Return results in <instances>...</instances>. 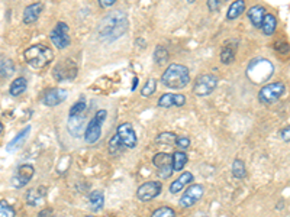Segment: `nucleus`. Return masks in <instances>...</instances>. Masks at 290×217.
<instances>
[{"instance_id": "nucleus-1", "label": "nucleus", "mask_w": 290, "mask_h": 217, "mask_svg": "<svg viewBox=\"0 0 290 217\" xmlns=\"http://www.w3.org/2000/svg\"><path fill=\"white\" fill-rule=\"evenodd\" d=\"M128 26H129V22H128V16L125 12H110L99 22L97 38L103 42L112 44L118 41L122 35L127 34Z\"/></svg>"}, {"instance_id": "nucleus-2", "label": "nucleus", "mask_w": 290, "mask_h": 217, "mask_svg": "<svg viewBox=\"0 0 290 217\" xmlns=\"http://www.w3.org/2000/svg\"><path fill=\"white\" fill-rule=\"evenodd\" d=\"M161 83L165 87L174 89V90L185 89L190 83V71L186 65H182V64H170L167 69L162 73Z\"/></svg>"}, {"instance_id": "nucleus-3", "label": "nucleus", "mask_w": 290, "mask_h": 217, "mask_svg": "<svg viewBox=\"0 0 290 217\" xmlns=\"http://www.w3.org/2000/svg\"><path fill=\"white\" fill-rule=\"evenodd\" d=\"M25 59L26 62L34 68H44L54 59V51L45 45H32L25 51Z\"/></svg>"}, {"instance_id": "nucleus-4", "label": "nucleus", "mask_w": 290, "mask_h": 217, "mask_svg": "<svg viewBox=\"0 0 290 217\" xmlns=\"http://www.w3.org/2000/svg\"><path fill=\"white\" fill-rule=\"evenodd\" d=\"M284 93H286V84L284 83H281V81L270 83V84H266L264 87L260 89L258 102L264 104V106L277 103L278 100L284 96Z\"/></svg>"}, {"instance_id": "nucleus-5", "label": "nucleus", "mask_w": 290, "mask_h": 217, "mask_svg": "<svg viewBox=\"0 0 290 217\" xmlns=\"http://www.w3.org/2000/svg\"><path fill=\"white\" fill-rule=\"evenodd\" d=\"M106 116H107V112L102 109V110L96 112L94 117H92L90 122L86 125V129H84V140H86V143L93 145V143H96L100 139V136H102V125L106 120Z\"/></svg>"}, {"instance_id": "nucleus-6", "label": "nucleus", "mask_w": 290, "mask_h": 217, "mask_svg": "<svg viewBox=\"0 0 290 217\" xmlns=\"http://www.w3.org/2000/svg\"><path fill=\"white\" fill-rule=\"evenodd\" d=\"M77 73H79V67L71 58H66L52 68V76L57 81L74 80L77 77Z\"/></svg>"}, {"instance_id": "nucleus-7", "label": "nucleus", "mask_w": 290, "mask_h": 217, "mask_svg": "<svg viewBox=\"0 0 290 217\" xmlns=\"http://www.w3.org/2000/svg\"><path fill=\"white\" fill-rule=\"evenodd\" d=\"M218 79L213 74H200L193 83V93L199 97H206L215 92Z\"/></svg>"}, {"instance_id": "nucleus-8", "label": "nucleus", "mask_w": 290, "mask_h": 217, "mask_svg": "<svg viewBox=\"0 0 290 217\" xmlns=\"http://www.w3.org/2000/svg\"><path fill=\"white\" fill-rule=\"evenodd\" d=\"M152 164L157 168L158 177L161 180H168L173 175V164H171V155L167 152H158L152 157Z\"/></svg>"}, {"instance_id": "nucleus-9", "label": "nucleus", "mask_w": 290, "mask_h": 217, "mask_svg": "<svg viewBox=\"0 0 290 217\" xmlns=\"http://www.w3.org/2000/svg\"><path fill=\"white\" fill-rule=\"evenodd\" d=\"M116 136L119 139V142L122 143V147L127 149H134L138 143V139H137V133L134 130V126L129 122L125 123H121L116 129Z\"/></svg>"}, {"instance_id": "nucleus-10", "label": "nucleus", "mask_w": 290, "mask_h": 217, "mask_svg": "<svg viewBox=\"0 0 290 217\" xmlns=\"http://www.w3.org/2000/svg\"><path fill=\"white\" fill-rule=\"evenodd\" d=\"M49 38L52 41V44L58 49H64L70 45L71 39H70V28L66 22H58L55 28L51 31Z\"/></svg>"}, {"instance_id": "nucleus-11", "label": "nucleus", "mask_w": 290, "mask_h": 217, "mask_svg": "<svg viewBox=\"0 0 290 217\" xmlns=\"http://www.w3.org/2000/svg\"><path fill=\"white\" fill-rule=\"evenodd\" d=\"M205 194V187L202 184H192L190 187H187L183 195L180 197L179 204L183 208H189L193 207L197 201H200V198Z\"/></svg>"}, {"instance_id": "nucleus-12", "label": "nucleus", "mask_w": 290, "mask_h": 217, "mask_svg": "<svg viewBox=\"0 0 290 217\" xmlns=\"http://www.w3.org/2000/svg\"><path fill=\"white\" fill-rule=\"evenodd\" d=\"M162 184L160 181H147V183L141 184L137 190V198L139 201H151L154 198H157L161 194Z\"/></svg>"}, {"instance_id": "nucleus-13", "label": "nucleus", "mask_w": 290, "mask_h": 217, "mask_svg": "<svg viewBox=\"0 0 290 217\" xmlns=\"http://www.w3.org/2000/svg\"><path fill=\"white\" fill-rule=\"evenodd\" d=\"M35 174V168L31 164H22L18 167V170L15 172V175L12 177V185L15 188H22L25 185H28L29 181L32 180Z\"/></svg>"}, {"instance_id": "nucleus-14", "label": "nucleus", "mask_w": 290, "mask_h": 217, "mask_svg": "<svg viewBox=\"0 0 290 217\" xmlns=\"http://www.w3.org/2000/svg\"><path fill=\"white\" fill-rule=\"evenodd\" d=\"M67 96L69 93L64 89H60V87H55V89H51L44 94L42 97V103L45 104L46 107H55L58 104H61L63 102L67 100Z\"/></svg>"}, {"instance_id": "nucleus-15", "label": "nucleus", "mask_w": 290, "mask_h": 217, "mask_svg": "<svg viewBox=\"0 0 290 217\" xmlns=\"http://www.w3.org/2000/svg\"><path fill=\"white\" fill-rule=\"evenodd\" d=\"M186 104L185 94H174V93H164L158 99V107H183Z\"/></svg>"}, {"instance_id": "nucleus-16", "label": "nucleus", "mask_w": 290, "mask_h": 217, "mask_svg": "<svg viewBox=\"0 0 290 217\" xmlns=\"http://www.w3.org/2000/svg\"><path fill=\"white\" fill-rule=\"evenodd\" d=\"M86 117L84 114H76V116H70L69 123V132L71 133V136L79 137L81 133H84V129H86Z\"/></svg>"}, {"instance_id": "nucleus-17", "label": "nucleus", "mask_w": 290, "mask_h": 217, "mask_svg": "<svg viewBox=\"0 0 290 217\" xmlns=\"http://www.w3.org/2000/svg\"><path fill=\"white\" fill-rule=\"evenodd\" d=\"M42 9H44V5L41 2H36V3L26 6L25 11H23V23L25 25H32V23L36 22L39 19V16H41Z\"/></svg>"}, {"instance_id": "nucleus-18", "label": "nucleus", "mask_w": 290, "mask_h": 217, "mask_svg": "<svg viewBox=\"0 0 290 217\" xmlns=\"http://www.w3.org/2000/svg\"><path fill=\"white\" fill-rule=\"evenodd\" d=\"M195 181V175L192 172H183L179 178H176L173 183L170 184V193L171 194H179L186 185H190Z\"/></svg>"}, {"instance_id": "nucleus-19", "label": "nucleus", "mask_w": 290, "mask_h": 217, "mask_svg": "<svg viewBox=\"0 0 290 217\" xmlns=\"http://www.w3.org/2000/svg\"><path fill=\"white\" fill-rule=\"evenodd\" d=\"M45 194L46 190L44 187H35V188H31V190L26 193V203L32 207L39 206V204L44 201Z\"/></svg>"}, {"instance_id": "nucleus-20", "label": "nucleus", "mask_w": 290, "mask_h": 217, "mask_svg": "<svg viewBox=\"0 0 290 217\" xmlns=\"http://www.w3.org/2000/svg\"><path fill=\"white\" fill-rule=\"evenodd\" d=\"M248 19L251 21V23L254 25L255 28H261V23H263V19L266 16V9L260 5H255L253 8H250L248 11Z\"/></svg>"}, {"instance_id": "nucleus-21", "label": "nucleus", "mask_w": 290, "mask_h": 217, "mask_svg": "<svg viewBox=\"0 0 290 217\" xmlns=\"http://www.w3.org/2000/svg\"><path fill=\"white\" fill-rule=\"evenodd\" d=\"M89 206H90V210H92L93 213H97V211H100L104 206V197L103 193L102 191H92L90 194H89Z\"/></svg>"}, {"instance_id": "nucleus-22", "label": "nucleus", "mask_w": 290, "mask_h": 217, "mask_svg": "<svg viewBox=\"0 0 290 217\" xmlns=\"http://www.w3.org/2000/svg\"><path fill=\"white\" fill-rule=\"evenodd\" d=\"M276 28H277V19H276V16L271 15V13H266L264 19H263V23H261V31H263V34L266 35V36H271V35L274 34Z\"/></svg>"}, {"instance_id": "nucleus-23", "label": "nucleus", "mask_w": 290, "mask_h": 217, "mask_svg": "<svg viewBox=\"0 0 290 217\" xmlns=\"http://www.w3.org/2000/svg\"><path fill=\"white\" fill-rule=\"evenodd\" d=\"M187 154H186L185 151H174L173 155H171V164H173V171L180 172L183 168L186 167V164H187Z\"/></svg>"}, {"instance_id": "nucleus-24", "label": "nucleus", "mask_w": 290, "mask_h": 217, "mask_svg": "<svg viewBox=\"0 0 290 217\" xmlns=\"http://www.w3.org/2000/svg\"><path fill=\"white\" fill-rule=\"evenodd\" d=\"M29 132H31V126H26V127H23L22 130H21V132H19L16 136L13 137L9 143H8L6 149H8L9 152H12V151H15V149L19 148L23 142L26 140V137H28V135H29Z\"/></svg>"}, {"instance_id": "nucleus-25", "label": "nucleus", "mask_w": 290, "mask_h": 217, "mask_svg": "<svg viewBox=\"0 0 290 217\" xmlns=\"http://www.w3.org/2000/svg\"><path fill=\"white\" fill-rule=\"evenodd\" d=\"M15 74L13 61L6 57H0V79H9Z\"/></svg>"}, {"instance_id": "nucleus-26", "label": "nucleus", "mask_w": 290, "mask_h": 217, "mask_svg": "<svg viewBox=\"0 0 290 217\" xmlns=\"http://www.w3.org/2000/svg\"><path fill=\"white\" fill-rule=\"evenodd\" d=\"M26 87H28V81H26V79H25V77H18V79H15V80L11 83L9 93H11L13 97H18V96H21V94L25 93Z\"/></svg>"}, {"instance_id": "nucleus-27", "label": "nucleus", "mask_w": 290, "mask_h": 217, "mask_svg": "<svg viewBox=\"0 0 290 217\" xmlns=\"http://www.w3.org/2000/svg\"><path fill=\"white\" fill-rule=\"evenodd\" d=\"M244 11H245V2H244V0H235V2H232L229 9H228L226 19H228V21H234V19H237L241 13H244Z\"/></svg>"}, {"instance_id": "nucleus-28", "label": "nucleus", "mask_w": 290, "mask_h": 217, "mask_svg": "<svg viewBox=\"0 0 290 217\" xmlns=\"http://www.w3.org/2000/svg\"><path fill=\"white\" fill-rule=\"evenodd\" d=\"M232 175L238 180H243L247 177V168H245V164H244L243 160H237L234 161L232 164Z\"/></svg>"}, {"instance_id": "nucleus-29", "label": "nucleus", "mask_w": 290, "mask_h": 217, "mask_svg": "<svg viewBox=\"0 0 290 217\" xmlns=\"http://www.w3.org/2000/svg\"><path fill=\"white\" fill-rule=\"evenodd\" d=\"M235 61V51L234 48L229 45L223 46L222 51H220V62L225 64V65H229Z\"/></svg>"}, {"instance_id": "nucleus-30", "label": "nucleus", "mask_w": 290, "mask_h": 217, "mask_svg": "<svg viewBox=\"0 0 290 217\" xmlns=\"http://www.w3.org/2000/svg\"><path fill=\"white\" fill-rule=\"evenodd\" d=\"M167 59H168V51H167V48L161 45L157 46L155 51H154V61H155V64L162 65V64L167 62Z\"/></svg>"}, {"instance_id": "nucleus-31", "label": "nucleus", "mask_w": 290, "mask_h": 217, "mask_svg": "<svg viewBox=\"0 0 290 217\" xmlns=\"http://www.w3.org/2000/svg\"><path fill=\"white\" fill-rule=\"evenodd\" d=\"M177 135L174 132H162L158 136L155 137V142L157 143H165V145H171V143H176L177 140Z\"/></svg>"}, {"instance_id": "nucleus-32", "label": "nucleus", "mask_w": 290, "mask_h": 217, "mask_svg": "<svg viewBox=\"0 0 290 217\" xmlns=\"http://www.w3.org/2000/svg\"><path fill=\"white\" fill-rule=\"evenodd\" d=\"M157 90V80L155 79H148L147 83L144 84L142 90H141V94L142 97H151L154 93Z\"/></svg>"}, {"instance_id": "nucleus-33", "label": "nucleus", "mask_w": 290, "mask_h": 217, "mask_svg": "<svg viewBox=\"0 0 290 217\" xmlns=\"http://www.w3.org/2000/svg\"><path fill=\"white\" fill-rule=\"evenodd\" d=\"M122 151H124L122 143L119 142L118 136H116V135H113V136H112V139L109 140V154L115 157V155H118V154H121Z\"/></svg>"}, {"instance_id": "nucleus-34", "label": "nucleus", "mask_w": 290, "mask_h": 217, "mask_svg": "<svg viewBox=\"0 0 290 217\" xmlns=\"http://www.w3.org/2000/svg\"><path fill=\"white\" fill-rule=\"evenodd\" d=\"M16 211L15 208L5 200H0V217H15Z\"/></svg>"}, {"instance_id": "nucleus-35", "label": "nucleus", "mask_w": 290, "mask_h": 217, "mask_svg": "<svg viewBox=\"0 0 290 217\" xmlns=\"http://www.w3.org/2000/svg\"><path fill=\"white\" fill-rule=\"evenodd\" d=\"M151 217H176V211H174L171 207H158L157 210L152 211Z\"/></svg>"}, {"instance_id": "nucleus-36", "label": "nucleus", "mask_w": 290, "mask_h": 217, "mask_svg": "<svg viewBox=\"0 0 290 217\" xmlns=\"http://www.w3.org/2000/svg\"><path fill=\"white\" fill-rule=\"evenodd\" d=\"M86 106L87 104L84 103L83 100L81 102H77V103L73 104V107L70 109V116H76V114H83V112L86 110Z\"/></svg>"}, {"instance_id": "nucleus-37", "label": "nucleus", "mask_w": 290, "mask_h": 217, "mask_svg": "<svg viewBox=\"0 0 290 217\" xmlns=\"http://www.w3.org/2000/svg\"><path fill=\"white\" fill-rule=\"evenodd\" d=\"M176 143H177V147L180 148V151H183V149H187L189 147H190V139H189V137H186V136L177 137Z\"/></svg>"}, {"instance_id": "nucleus-38", "label": "nucleus", "mask_w": 290, "mask_h": 217, "mask_svg": "<svg viewBox=\"0 0 290 217\" xmlns=\"http://www.w3.org/2000/svg\"><path fill=\"white\" fill-rule=\"evenodd\" d=\"M280 136H281V139H283L284 142H287V143H289V142H290V129H289V126H286L284 129H281V132H280Z\"/></svg>"}, {"instance_id": "nucleus-39", "label": "nucleus", "mask_w": 290, "mask_h": 217, "mask_svg": "<svg viewBox=\"0 0 290 217\" xmlns=\"http://www.w3.org/2000/svg\"><path fill=\"white\" fill-rule=\"evenodd\" d=\"M219 6H220L219 0H209V2H208V8H209V11H210V12H213V11H216V9H219Z\"/></svg>"}, {"instance_id": "nucleus-40", "label": "nucleus", "mask_w": 290, "mask_h": 217, "mask_svg": "<svg viewBox=\"0 0 290 217\" xmlns=\"http://www.w3.org/2000/svg\"><path fill=\"white\" fill-rule=\"evenodd\" d=\"M116 3V0H99V5L102 8H112Z\"/></svg>"}, {"instance_id": "nucleus-41", "label": "nucleus", "mask_w": 290, "mask_h": 217, "mask_svg": "<svg viewBox=\"0 0 290 217\" xmlns=\"http://www.w3.org/2000/svg\"><path fill=\"white\" fill-rule=\"evenodd\" d=\"M38 217H52V208H45V210H42Z\"/></svg>"}, {"instance_id": "nucleus-42", "label": "nucleus", "mask_w": 290, "mask_h": 217, "mask_svg": "<svg viewBox=\"0 0 290 217\" xmlns=\"http://www.w3.org/2000/svg\"><path fill=\"white\" fill-rule=\"evenodd\" d=\"M3 132V125H2V122H0V133Z\"/></svg>"}, {"instance_id": "nucleus-43", "label": "nucleus", "mask_w": 290, "mask_h": 217, "mask_svg": "<svg viewBox=\"0 0 290 217\" xmlns=\"http://www.w3.org/2000/svg\"><path fill=\"white\" fill-rule=\"evenodd\" d=\"M86 217H94V216H93V214H89V216H86Z\"/></svg>"}, {"instance_id": "nucleus-44", "label": "nucleus", "mask_w": 290, "mask_h": 217, "mask_svg": "<svg viewBox=\"0 0 290 217\" xmlns=\"http://www.w3.org/2000/svg\"><path fill=\"white\" fill-rule=\"evenodd\" d=\"M200 217H208V216H200Z\"/></svg>"}, {"instance_id": "nucleus-45", "label": "nucleus", "mask_w": 290, "mask_h": 217, "mask_svg": "<svg viewBox=\"0 0 290 217\" xmlns=\"http://www.w3.org/2000/svg\"><path fill=\"white\" fill-rule=\"evenodd\" d=\"M52 217H58V216H52Z\"/></svg>"}]
</instances>
